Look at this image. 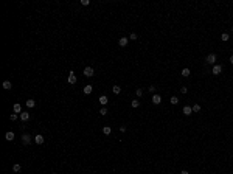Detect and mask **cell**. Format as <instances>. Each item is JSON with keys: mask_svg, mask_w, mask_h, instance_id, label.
I'll list each match as a JSON object with an SVG mask.
<instances>
[{"mask_svg": "<svg viewBox=\"0 0 233 174\" xmlns=\"http://www.w3.org/2000/svg\"><path fill=\"white\" fill-rule=\"evenodd\" d=\"M208 64H216V61H218V56H216L214 53H210L208 56H207V59H205Z\"/></svg>", "mask_w": 233, "mask_h": 174, "instance_id": "cell-1", "label": "cell"}, {"mask_svg": "<svg viewBox=\"0 0 233 174\" xmlns=\"http://www.w3.org/2000/svg\"><path fill=\"white\" fill-rule=\"evenodd\" d=\"M31 140H33V138H31V135H30V134H23V135H22V143H23L25 146H28L30 143H31Z\"/></svg>", "mask_w": 233, "mask_h": 174, "instance_id": "cell-2", "label": "cell"}, {"mask_svg": "<svg viewBox=\"0 0 233 174\" xmlns=\"http://www.w3.org/2000/svg\"><path fill=\"white\" fill-rule=\"evenodd\" d=\"M67 81H69L70 84H76V81H78V79H76V75H75V72L71 70L70 73H69V78H67Z\"/></svg>", "mask_w": 233, "mask_h": 174, "instance_id": "cell-3", "label": "cell"}, {"mask_svg": "<svg viewBox=\"0 0 233 174\" xmlns=\"http://www.w3.org/2000/svg\"><path fill=\"white\" fill-rule=\"evenodd\" d=\"M93 73H95V72H93L92 67H86V69H84V76H87V78L93 76Z\"/></svg>", "mask_w": 233, "mask_h": 174, "instance_id": "cell-4", "label": "cell"}, {"mask_svg": "<svg viewBox=\"0 0 233 174\" xmlns=\"http://www.w3.org/2000/svg\"><path fill=\"white\" fill-rule=\"evenodd\" d=\"M211 72H213V75H219V73L222 72V65L214 64V65H213V70H211Z\"/></svg>", "mask_w": 233, "mask_h": 174, "instance_id": "cell-5", "label": "cell"}, {"mask_svg": "<svg viewBox=\"0 0 233 174\" xmlns=\"http://www.w3.org/2000/svg\"><path fill=\"white\" fill-rule=\"evenodd\" d=\"M129 42V37H120V41H118V45L120 47H126Z\"/></svg>", "mask_w": 233, "mask_h": 174, "instance_id": "cell-6", "label": "cell"}, {"mask_svg": "<svg viewBox=\"0 0 233 174\" xmlns=\"http://www.w3.org/2000/svg\"><path fill=\"white\" fill-rule=\"evenodd\" d=\"M152 103H154L155 106H157V104H160V103H162V96H160V95H157V93H155V95L152 96Z\"/></svg>", "mask_w": 233, "mask_h": 174, "instance_id": "cell-7", "label": "cell"}, {"mask_svg": "<svg viewBox=\"0 0 233 174\" xmlns=\"http://www.w3.org/2000/svg\"><path fill=\"white\" fill-rule=\"evenodd\" d=\"M12 110H14V113H19V115H20V113H22V106L16 103L14 106H12Z\"/></svg>", "mask_w": 233, "mask_h": 174, "instance_id": "cell-8", "label": "cell"}, {"mask_svg": "<svg viewBox=\"0 0 233 174\" xmlns=\"http://www.w3.org/2000/svg\"><path fill=\"white\" fill-rule=\"evenodd\" d=\"M34 143H36V145H42V143H44V135H41V134L36 135V137H34Z\"/></svg>", "mask_w": 233, "mask_h": 174, "instance_id": "cell-9", "label": "cell"}, {"mask_svg": "<svg viewBox=\"0 0 233 174\" xmlns=\"http://www.w3.org/2000/svg\"><path fill=\"white\" fill-rule=\"evenodd\" d=\"M5 140H8V142H12V140H14V132L8 131V132L5 134Z\"/></svg>", "mask_w": 233, "mask_h": 174, "instance_id": "cell-10", "label": "cell"}, {"mask_svg": "<svg viewBox=\"0 0 233 174\" xmlns=\"http://www.w3.org/2000/svg\"><path fill=\"white\" fill-rule=\"evenodd\" d=\"M191 113H193V107H190V106H185V107H183V115L188 117V115H191Z\"/></svg>", "mask_w": 233, "mask_h": 174, "instance_id": "cell-11", "label": "cell"}, {"mask_svg": "<svg viewBox=\"0 0 233 174\" xmlns=\"http://www.w3.org/2000/svg\"><path fill=\"white\" fill-rule=\"evenodd\" d=\"M100 103L103 104V106H107V103H109V98H107L106 95H101V96H100Z\"/></svg>", "mask_w": 233, "mask_h": 174, "instance_id": "cell-12", "label": "cell"}, {"mask_svg": "<svg viewBox=\"0 0 233 174\" xmlns=\"http://www.w3.org/2000/svg\"><path fill=\"white\" fill-rule=\"evenodd\" d=\"M19 117H20V120H22V121H28L30 120V113L28 112H22Z\"/></svg>", "mask_w": 233, "mask_h": 174, "instance_id": "cell-13", "label": "cell"}, {"mask_svg": "<svg viewBox=\"0 0 233 174\" xmlns=\"http://www.w3.org/2000/svg\"><path fill=\"white\" fill-rule=\"evenodd\" d=\"M92 90H93V87L90 86V84H87V86L84 87V95H90V93H92Z\"/></svg>", "mask_w": 233, "mask_h": 174, "instance_id": "cell-14", "label": "cell"}, {"mask_svg": "<svg viewBox=\"0 0 233 174\" xmlns=\"http://www.w3.org/2000/svg\"><path fill=\"white\" fill-rule=\"evenodd\" d=\"M3 89H5V90H11V87H12V84L10 82V81H3Z\"/></svg>", "mask_w": 233, "mask_h": 174, "instance_id": "cell-15", "label": "cell"}, {"mask_svg": "<svg viewBox=\"0 0 233 174\" xmlns=\"http://www.w3.org/2000/svg\"><path fill=\"white\" fill-rule=\"evenodd\" d=\"M34 106H36V101H34V100H27V107L33 109Z\"/></svg>", "mask_w": 233, "mask_h": 174, "instance_id": "cell-16", "label": "cell"}, {"mask_svg": "<svg viewBox=\"0 0 233 174\" xmlns=\"http://www.w3.org/2000/svg\"><path fill=\"white\" fill-rule=\"evenodd\" d=\"M190 73H191V72H190V69H188V67L182 69V76H185V78H186V76H190Z\"/></svg>", "mask_w": 233, "mask_h": 174, "instance_id": "cell-17", "label": "cell"}, {"mask_svg": "<svg viewBox=\"0 0 233 174\" xmlns=\"http://www.w3.org/2000/svg\"><path fill=\"white\" fill-rule=\"evenodd\" d=\"M131 106H132L134 109H137V107H140V101L138 100H132L131 101Z\"/></svg>", "mask_w": 233, "mask_h": 174, "instance_id": "cell-18", "label": "cell"}, {"mask_svg": "<svg viewBox=\"0 0 233 174\" xmlns=\"http://www.w3.org/2000/svg\"><path fill=\"white\" fill-rule=\"evenodd\" d=\"M228 39H230V34H228V33H222V34H221V41L227 42Z\"/></svg>", "mask_w": 233, "mask_h": 174, "instance_id": "cell-19", "label": "cell"}, {"mask_svg": "<svg viewBox=\"0 0 233 174\" xmlns=\"http://www.w3.org/2000/svg\"><path fill=\"white\" fill-rule=\"evenodd\" d=\"M12 171H14V173H20V171H22V166H20L19 163H16L14 166H12Z\"/></svg>", "mask_w": 233, "mask_h": 174, "instance_id": "cell-20", "label": "cell"}, {"mask_svg": "<svg viewBox=\"0 0 233 174\" xmlns=\"http://www.w3.org/2000/svg\"><path fill=\"white\" fill-rule=\"evenodd\" d=\"M112 90H113V93H115V95H120V92H121V87H120V86H113V89H112Z\"/></svg>", "mask_w": 233, "mask_h": 174, "instance_id": "cell-21", "label": "cell"}, {"mask_svg": "<svg viewBox=\"0 0 233 174\" xmlns=\"http://www.w3.org/2000/svg\"><path fill=\"white\" fill-rule=\"evenodd\" d=\"M111 132H112V129L109 128V126H104V128H103V134H106V135H109Z\"/></svg>", "mask_w": 233, "mask_h": 174, "instance_id": "cell-22", "label": "cell"}, {"mask_svg": "<svg viewBox=\"0 0 233 174\" xmlns=\"http://www.w3.org/2000/svg\"><path fill=\"white\" fill-rule=\"evenodd\" d=\"M107 112H109V110H107V107H106V106H103V107L100 109V115H106Z\"/></svg>", "mask_w": 233, "mask_h": 174, "instance_id": "cell-23", "label": "cell"}, {"mask_svg": "<svg viewBox=\"0 0 233 174\" xmlns=\"http://www.w3.org/2000/svg\"><path fill=\"white\" fill-rule=\"evenodd\" d=\"M179 103V98L177 96H171V104H177Z\"/></svg>", "mask_w": 233, "mask_h": 174, "instance_id": "cell-24", "label": "cell"}, {"mask_svg": "<svg viewBox=\"0 0 233 174\" xmlns=\"http://www.w3.org/2000/svg\"><path fill=\"white\" fill-rule=\"evenodd\" d=\"M17 117H19V113H11L10 118H11V121H16V120H17Z\"/></svg>", "mask_w": 233, "mask_h": 174, "instance_id": "cell-25", "label": "cell"}, {"mask_svg": "<svg viewBox=\"0 0 233 174\" xmlns=\"http://www.w3.org/2000/svg\"><path fill=\"white\" fill-rule=\"evenodd\" d=\"M199 110H201V106H199V104H194V106H193V112H199Z\"/></svg>", "mask_w": 233, "mask_h": 174, "instance_id": "cell-26", "label": "cell"}, {"mask_svg": "<svg viewBox=\"0 0 233 174\" xmlns=\"http://www.w3.org/2000/svg\"><path fill=\"white\" fill-rule=\"evenodd\" d=\"M137 37H138V36L135 34V33H131V34H129V39H131V41H135Z\"/></svg>", "mask_w": 233, "mask_h": 174, "instance_id": "cell-27", "label": "cell"}, {"mask_svg": "<svg viewBox=\"0 0 233 174\" xmlns=\"http://www.w3.org/2000/svg\"><path fill=\"white\" fill-rule=\"evenodd\" d=\"M135 93H137V96L140 98V96L143 95V89H137V92H135Z\"/></svg>", "mask_w": 233, "mask_h": 174, "instance_id": "cell-28", "label": "cell"}, {"mask_svg": "<svg viewBox=\"0 0 233 174\" xmlns=\"http://www.w3.org/2000/svg\"><path fill=\"white\" fill-rule=\"evenodd\" d=\"M89 3H90V2H89V0H81V5H82V6H87Z\"/></svg>", "mask_w": 233, "mask_h": 174, "instance_id": "cell-29", "label": "cell"}, {"mask_svg": "<svg viewBox=\"0 0 233 174\" xmlns=\"http://www.w3.org/2000/svg\"><path fill=\"white\" fill-rule=\"evenodd\" d=\"M149 92H151V93H154V95H155V86H151V87H149Z\"/></svg>", "mask_w": 233, "mask_h": 174, "instance_id": "cell-30", "label": "cell"}, {"mask_svg": "<svg viewBox=\"0 0 233 174\" xmlns=\"http://www.w3.org/2000/svg\"><path fill=\"white\" fill-rule=\"evenodd\" d=\"M180 93H186V87H180Z\"/></svg>", "mask_w": 233, "mask_h": 174, "instance_id": "cell-31", "label": "cell"}, {"mask_svg": "<svg viewBox=\"0 0 233 174\" xmlns=\"http://www.w3.org/2000/svg\"><path fill=\"white\" fill-rule=\"evenodd\" d=\"M180 174H190V173H188V171H182Z\"/></svg>", "mask_w": 233, "mask_h": 174, "instance_id": "cell-32", "label": "cell"}, {"mask_svg": "<svg viewBox=\"0 0 233 174\" xmlns=\"http://www.w3.org/2000/svg\"><path fill=\"white\" fill-rule=\"evenodd\" d=\"M230 62H232V64H233V54H232V56H230Z\"/></svg>", "mask_w": 233, "mask_h": 174, "instance_id": "cell-33", "label": "cell"}, {"mask_svg": "<svg viewBox=\"0 0 233 174\" xmlns=\"http://www.w3.org/2000/svg\"><path fill=\"white\" fill-rule=\"evenodd\" d=\"M232 33H233V28H232Z\"/></svg>", "mask_w": 233, "mask_h": 174, "instance_id": "cell-34", "label": "cell"}, {"mask_svg": "<svg viewBox=\"0 0 233 174\" xmlns=\"http://www.w3.org/2000/svg\"><path fill=\"white\" fill-rule=\"evenodd\" d=\"M53 174H56V173H53Z\"/></svg>", "mask_w": 233, "mask_h": 174, "instance_id": "cell-35", "label": "cell"}]
</instances>
